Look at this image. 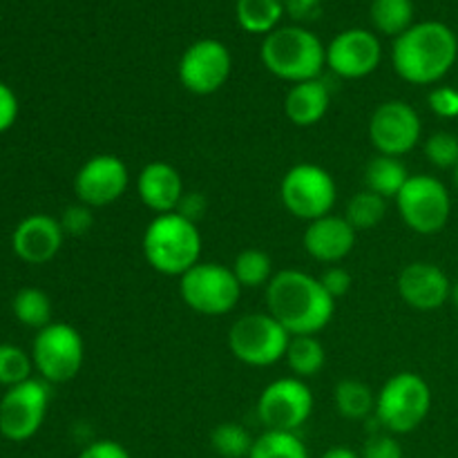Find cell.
<instances>
[{
	"mask_svg": "<svg viewBox=\"0 0 458 458\" xmlns=\"http://www.w3.org/2000/svg\"><path fill=\"white\" fill-rule=\"evenodd\" d=\"M454 183H456V191H458V165L454 168Z\"/></svg>",
	"mask_w": 458,
	"mask_h": 458,
	"instance_id": "obj_44",
	"label": "cell"
},
{
	"mask_svg": "<svg viewBox=\"0 0 458 458\" xmlns=\"http://www.w3.org/2000/svg\"><path fill=\"white\" fill-rule=\"evenodd\" d=\"M380 61H383V45L378 36L362 27L340 31L327 45V67L340 79H365L378 70Z\"/></svg>",
	"mask_w": 458,
	"mask_h": 458,
	"instance_id": "obj_16",
	"label": "cell"
},
{
	"mask_svg": "<svg viewBox=\"0 0 458 458\" xmlns=\"http://www.w3.org/2000/svg\"><path fill=\"white\" fill-rule=\"evenodd\" d=\"M130 186V173L123 159L110 152L94 155L85 161L74 177V192L81 204L103 208L123 197Z\"/></svg>",
	"mask_w": 458,
	"mask_h": 458,
	"instance_id": "obj_15",
	"label": "cell"
},
{
	"mask_svg": "<svg viewBox=\"0 0 458 458\" xmlns=\"http://www.w3.org/2000/svg\"><path fill=\"white\" fill-rule=\"evenodd\" d=\"M410 177L411 174L407 173L405 164L396 157L376 155L365 165V188L387 201H396Z\"/></svg>",
	"mask_w": 458,
	"mask_h": 458,
	"instance_id": "obj_22",
	"label": "cell"
},
{
	"mask_svg": "<svg viewBox=\"0 0 458 458\" xmlns=\"http://www.w3.org/2000/svg\"><path fill=\"white\" fill-rule=\"evenodd\" d=\"M280 199L293 217L309 224L334 213L338 186L329 170L322 165L298 164L282 177Z\"/></svg>",
	"mask_w": 458,
	"mask_h": 458,
	"instance_id": "obj_8",
	"label": "cell"
},
{
	"mask_svg": "<svg viewBox=\"0 0 458 458\" xmlns=\"http://www.w3.org/2000/svg\"><path fill=\"white\" fill-rule=\"evenodd\" d=\"M231 268L242 289H259V286H267L273 280V276H276L273 273L271 258L259 249H244L242 253H237Z\"/></svg>",
	"mask_w": 458,
	"mask_h": 458,
	"instance_id": "obj_29",
	"label": "cell"
},
{
	"mask_svg": "<svg viewBox=\"0 0 458 458\" xmlns=\"http://www.w3.org/2000/svg\"><path fill=\"white\" fill-rule=\"evenodd\" d=\"M201 246L204 242L197 224L179 213L155 215L141 237L146 262L157 273L168 277H182L195 264H199Z\"/></svg>",
	"mask_w": 458,
	"mask_h": 458,
	"instance_id": "obj_3",
	"label": "cell"
},
{
	"mask_svg": "<svg viewBox=\"0 0 458 458\" xmlns=\"http://www.w3.org/2000/svg\"><path fill=\"white\" fill-rule=\"evenodd\" d=\"M432 410V389L423 376L398 371L376 394L374 419L383 432L410 434L425 423Z\"/></svg>",
	"mask_w": 458,
	"mask_h": 458,
	"instance_id": "obj_5",
	"label": "cell"
},
{
	"mask_svg": "<svg viewBox=\"0 0 458 458\" xmlns=\"http://www.w3.org/2000/svg\"><path fill=\"white\" fill-rule=\"evenodd\" d=\"M396 208L410 231L419 235H437L450 222L452 197L441 179L411 174L396 197Z\"/></svg>",
	"mask_w": 458,
	"mask_h": 458,
	"instance_id": "obj_10",
	"label": "cell"
},
{
	"mask_svg": "<svg viewBox=\"0 0 458 458\" xmlns=\"http://www.w3.org/2000/svg\"><path fill=\"white\" fill-rule=\"evenodd\" d=\"M65 233H63L61 222L52 215L34 213L22 219L12 235V249L18 259L31 267L52 262L63 249Z\"/></svg>",
	"mask_w": 458,
	"mask_h": 458,
	"instance_id": "obj_17",
	"label": "cell"
},
{
	"mask_svg": "<svg viewBox=\"0 0 458 458\" xmlns=\"http://www.w3.org/2000/svg\"><path fill=\"white\" fill-rule=\"evenodd\" d=\"M387 204L389 201L385 197L376 195L371 191H360L347 201V208H344V219L352 224L356 231H369L376 228L387 215Z\"/></svg>",
	"mask_w": 458,
	"mask_h": 458,
	"instance_id": "obj_28",
	"label": "cell"
},
{
	"mask_svg": "<svg viewBox=\"0 0 458 458\" xmlns=\"http://www.w3.org/2000/svg\"><path fill=\"white\" fill-rule=\"evenodd\" d=\"M76 458H132L130 452L125 450L121 443L110 441V438H101V441L89 443L88 447H83Z\"/></svg>",
	"mask_w": 458,
	"mask_h": 458,
	"instance_id": "obj_40",
	"label": "cell"
},
{
	"mask_svg": "<svg viewBox=\"0 0 458 458\" xmlns=\"http://www.w3.org/2000/svg\"><path fill=\"white\" fill-rule=\"evenodd\" d=\"M12 311L21 325L36 331L45 329V327L54 322L52 300H49V295L45 293V291L34 289V286H25V289H21L13 295Z\"/></svg>",
	"mask_w": 458,
	"mask_h": 458,
	"instance_id": "obj_27",
	"label": "cell"
},
{
	"mask_svg": "<svg viewBox=\"0 0 458 458\" xmlns=\"http://www.w3.org/2000/svg\"><path fill=\"white\" fill-rule=\"evenodd\" d=\"M284 13L295 25H307L322 16V0H284Z\"/></svg>",
	"mask_w": 458,
	"mask_h": 458,
	"instance_id": "obj_38",
	"label": "cell"
},
{
	"mask_svg": "<svg viewBox=\"0 0 458 458\" xmlns=\"http://www.w3.org/2000/svg\"><path fill=\"white\" fill-rule=\"evenodd\" d=\"M458 38L438 21L414 22L405 34L394 38L392 65L411 85H434L454 67Z\"/></svg>",
	"mask_w": 458,
	"mask_h": 458,
	"instance_id": "obj_2",
	"label": "cell"
},
{
	"mask_svg": "<svg viewBox=\"0 0 458 458\" xmlns=\"http://www.w3.org/2000/svg\"><path fill=\"white\" fill-rule=\"evenodd\" d=\"M267 311L289 335H318L329 327L335 300L320 280L300 268H284L267 284Z\"/></svg>",
	"mask_w": 458,
	"mask_h": 458,
	"instance_id": "obj_1",
	"label": "cell"
},
{
	"mask_svg": "<svg viewBox=\"0 0 458 458\" xmlns=\"http://www.w3.org/2000/svg\"><path fill=\"white\" fill-rule=\"evenodd\" d=\"M284 360L295 378L309 380L322 371L327 362V352L316 335H291Z\"/></svg>",
	"mask_w": 458,
	"mask_h": 458,
	"instance_id": "obj_23",
	"label": "cell"
},
{
	"mask_svg": "<svg viewBox=\"0 0 458 458\" xmlns=\"http://www.w3.org/2000/svg\"><path fill=\"white\" fill-rule=\"evenodd\" d=\"M334 403L340 416L349 420L371 419L376 411V394L362 380L344 378L335 385Z\"/></svg>",
	"mask_w": 458,
	"mask_h": 458,
	"instance_id": "obj_25",
	"label": "cell"
},
{
	"mask_svg": "<svg viewBox=\"0 0 458 458\" xmlns=\"http://www.w3.org/2000/svg\"><path fill=\"white\" fill-rule=\"evenodd\" d=\"M450 300H452V302H454V307L458 309V280L454 282V284H452V295H450Z\"/></svg>",
	"mask_w": 458,
	"mask_h": 458,
	"instance_id": "obj_43",
	"label": "cell"
},
{
	"mask_svg": "<svg viewBox=\"0 0 458 458\" xmlns=\"http://www.w3.org/2000/svg\"><path fill=\"white\" fill-rule=\"evenodd\" d=\"M360 458H405L398 438L389 432L371 434L362 445Z\"/></svg>",
	"mask_w": 458,
	"mask_h": 458,
	"instance_id": "obj_35",
	"label": "cell"
},
{
	"mask_svg": "<svg viewBox=\"0 0 458 458\" xmlns=\"http://www.w3.org/2000/svg\"><path fill=\"white\" fill-rule=\"evenodd\" d=\"M320 458H360V454L347 445H334L329 447V450H327Z\"/></svg>",
	"mask_w": 458,
	"mask_h": 458,
	"instance_id": "obj_42",
	"label": "cell"
},
{
	"mask_svg": "<svg viewBox=\"0 0 458 458\" xmlns=\"http://www.w3.org/2000/svg\"><path fill=\"white\" fill-rule=\"evenodd\" d=\"M49 407V383L30 378L9 387L0 398V434L12 443H25L43 428Z\"/></svg>",
	"mask_w": 458,
	"mask_h": 458,
	"instance_id": "obj_11",
	"label": "cell"
},
{
	"mask_svg": "<svg viewBox=\"0 0 458 458\" xmlns=\"http://www.w3.org/2000/svg\"><path fill=\"white\" fill-rule=\"evenodd\" d=\"M313 394L307 380L295 376L277 378L262 389L258 398V419L267 429L295 432L311 419Z\"/></svg>",
	"mask_w": 458,
	"mask_h": 458,
	"instance_id": "obj_12",
	"label": "cell"
},
{
	"mask_svg": "<svg viewBox=\"0 0 458 458\" xmlns=\"http://www.w3.org/2000/svg\"><path fill=\"white\" fill-rule=\"evenodd\" d=\"M318 280H320L322 289H325L334 300L344 298V295L352 291V284H353L352 273H349L344 267H340V264H334V267L325 268Z\"/></svg>",
	"mask_w": 458,
	"mask_h": 458,
	"instance_id": "obj_37",
	"label": "cell"
},
{
	"mask_svg": "<svg viewBox=\"0 0 458 458\" xmlns=\"http://www.w3.org/2000/svg\"><path fill=\"white\" fill-rule=\"evenodd\" d=\"M61 226H63V233L70 237H83L88 235L89 231H92L94 226V213L89 206L81 204V201H76V204L67 206L65 210H63L61 215Z\"/></svg>",
	"mask_w": 458,
	"mask_h": 458,
	"instance_id": "obj_34",
	"label": "cell"
},
{
	"mask_svg": "<svg viewBox=\"0 0 458 458\" xmlns=\"http://www.w3.org/2000/svg\"><path fill=\"white\" fill-rule=\"evenodd\" d=\"M206 210H208V199H206L204 192H183L182 201H179L174 213H179L182 217L191 219V222L197 224L201 217H204Z\"/></svg>",
	"mask_w": 458,
	"mask_h": 458,
	"instance_id": "obj_41",
	"label": "cell"
},
{
	"mask_svg": "<svg viewBox=\"0 0 458 458\" xmlns=\"http://www.w3.org/2000/svg\"><path fill=\"white\" fill-rule=\"evenodd\" d=\"M358 231L344 219V215H325L320 219H313L307 224L302 235L304 250L311 255L316 262L322 264H340L344 258L352 255L356 249Z\"/></svg>",
	"mask_w": 458,
	"mask_h": 458,
	"instance_id": "obj_19",
	"label": "cell"
},
{
	"mask_svg": "<svg viewBox=\"0 0 458 458\" xmlns=\"http://www.w3.org/2000/svg\"><path fill=\"white\" fill-rule=\"evenodd\" d=\"M259 58L273 76L295 85L320 79L327 67V47L307 27L284 25L264 36Z\"/></svg>",
	"mask_w": 458,
	"mask_h": 458,
	"instance_id": "obj_4",
	"label": "cell"
},
{
	"mask_svg": "<svg viewBox=\"0 0 458 458\" xmlns=\"http://www.w3.org/2000/svg\"><path fill=\"white\" fill-rule=\"evenodd\" d=\"M289 340V331L268 311L242 316L228 331V349L249 367H271L284 360Z\"/></svg>",
	"mask_w": 458,
	"mask_h": 458,
	"instance_id": "obj_9",
	"label": "cell"
},
{
	"mask_svg": "<svg viewBox=\"0 0 458 458\" xmlns=\"http://www.w3.org/2000/svg\"><path fill=\"white\" fill-rule=\"evenodd\" d=\"M255 438L240 423H219L210 432V447L222 458H249Z\"/></svg>",
	"mask_w": 458,
	"mask_h": 458,
	"instance_id": "obj_31",
	"label": "cell"
},
{
	"mask_svg": "<svg viewBox=\"0 0 458 458\" xmlns=\"http://www.w3.org/2000/svg\"><path fill=\"white\" fill-rule=\"evenodd\" d=\"M428 106L438 119H458V89L438 85L428 94Z\"/></svg>",
	"mask_w": 458,
	"mask_h": 458,
	"instance_id": "obj_36",
	"label": "cell"
},
{
	"mask_svg": "<svg viewBox=\"0 0 458 458\" xmlns=\"http://www.w3.org/2000/svg\"><path fill=\"white\" fill-rule=\"evenodd\" d=\"M425 157L441 170H454L458 165V137L452 132H434L425 141Z\"/></svg>",
	"mask_w": 458,
	"mask_h": 458,
	"instance_id": "obj_33",
	"label": "cell"
},
{
	"mask_svg": "<svg viewBox=\"0 0 458 458\" xmlns=\"http://www.w3.org/2000/svg\"><path fill=\"white\" fill-rule=\"evenodd\" d=\"M233 72V56L222 40L199 38L188 45L177 65L183 88L197 97H210L228 83Z\"/></svg>",
	"mask_w": 458,
	"mask_h": 458,
	"instance_id": "obj_13",
	"label": "cell"
},
{
	"mask_svg": "<svg viewBox=\"0 0 458 458\" xmlns=\"http://www.w3.org/2000/svg\"><path fill=\"white\" fill-rule=\"evenodd\" d=\"M237 22L249 34H271L284 16V0H237Z\"/></svg>",
	"mask_w": 458,
	"mask_h": 458,
	"instance_id": "obj_24",
	"label": "cell"
},
{
	"mask_svg": "<svg viewBox=\"0 0 458 458\" xmlns=\"http://www.w3.org/2000/svg\"><path fill=\"white\" fill-rule=\"evenodd\" d=\"M369 18L376 31L398 38L414 25V3L411 0H371Z\"/></svg>",
	"mask_w": 458,
	"mask_h": 458,
	"instance_id": "obj_26",
	"label": "cell"
},
{
	"mask_svg": "<svg viewBox=\"0 0 458 458\" xmlns=\"http://www.w3.org/2000/svg\"><path fill=\"white\" fill-rule=\"evenodd\" d=\"M18 119V97L7 83L0 81V134L7 132Z\"/></svg>",
	"mask_w": 458,
	"mask_h": 458,
	"instance_id": "obj_39",
	"label": "cell"
},
{
	"mask_svg": "<svg viewBox=\"0 0 458 458\" xmlns=\"http://www.w3.org/2000/svg\"><path fill=\"white\" fill-rule=\"evenodd\" d=\"M31 360L40 378L49 385L70 383L79 376L85 362L83 335L65 322H52L36 331L31 343Z\"/></svg>",
	"mask_w": 458,
	"mask_h": 458,
	"instance_id": "obj_6",
	"label": "cell"
},
{
	"mask_svg": "<svg viewBox=\"0 0 458 458\" xmlns=\"http://www.w3.org/2000/svg\"><path fill=\"white\" fill-rule=\"evenodd\" d=\"M331 106V89L322 79L291 85L284 97V114L298 128H313L327 116Z\"/></svg>",
	"mask_w": 458,
	"mask_h": 458,
	"instance_id": "obj_21",
	"label": "cell"
},
{
	"mask_svg": "<svg viewBox=\"0 0 458 458\" xmlns=\"http://www.w3.org/2000/svg\"><path fill=\"white\" fill-rule=\"evenodd\" d=\"M34 360L31 353L22 352L16 344H0V385L3 387H16L31 378Z\"/></svg>",
	"mask_w": 458,
	"mask_h": 458,
	"instance_id": "obj_32",
	"label": "cell"
},
{
	"mask_svg": "<svg viewBox=\"0 0 458 458\" xmlns=\"http://www.w3.org/2000/svg\"><path fill=\"white\" fill-rule=\"evenodd\" d=\"M398 295L416 311H437L450 300L452 282L432 262H411L398 276Z\"/></svg>",
	"mask_w": 458,
	"mask_h": 458,
	"instance_id": "obj_18",
	"label": "cell"
},
{
	"mask_svg": "<svg viewBox=\"0 0 458 458\" xmlns=\"http://www.w3.org/2000/svg\"><path fill=\"white\" fill-rule=\"evenodd\" d=\"M367 134H369L371 146L378 150V155L401 159L419 146L423 123H420L419 112L410 103L392 98V101H385L376 107L369 119Z\"/></svg>",
	"mask_w": 458,
	"mask_h": 458,
	"instance_id": "obj_14",
	"label": "cell"
},
{
	"mask_svg": "<svg viewBox=\"0 0 458 458\" xmlns=\"http://www.w3.org/2000/svg\"><path fill=\"white\" fill-rule=\"evenodd\" d=\"M137 192L141 204L155 215L174 213L183 197V182L179 170L168 161H150L137 177Z\"/></svg>",
	"mask_w": 458,
	"mask_h": 458,
	"instance_id": "obj_20",
	"label": "cell"
},
{
	"mask_svg": "<svg viewBox=\"0 0 458 458\" xmlns=\"http://www.w3.org/2000/svg\"><path fill=\"white\" fill-rule=\"evenodd\" d=\"M249 458H309V450L295 432L267 429L255 438Z\"/></svg>",
	"mask_w": 458,
	"mask_h": 458,
	"instance_id": "obj_30",
	"label": "cell"
},
{
	"mask_svg": "<svg viewBox=\"0 0 458 458\" xmlns=\"http://www.w3.org/2000/svg\"><path fill=\"white\" fill-rule=\"evenodd\" d=\"M179 295L195 313L226 316L240 302L242 286L231 267L219 262H199L179 277Z\"/></svg>",
	"mask_w": 458,
	"mask_h": 458,
	"instance_id": "obj_7",
	"label": "cell"
}]
</instances>
